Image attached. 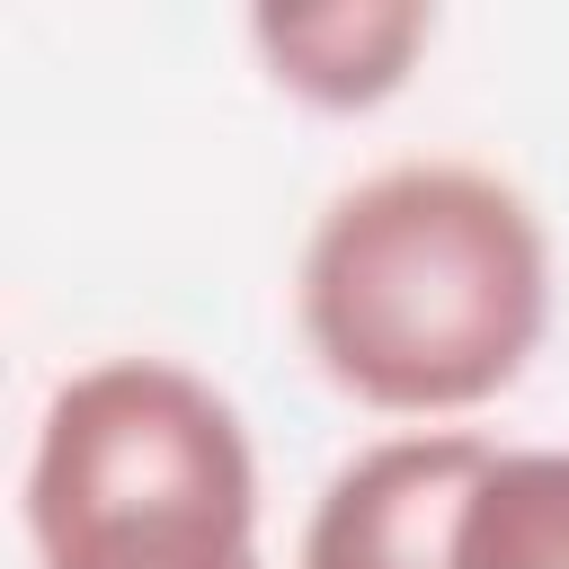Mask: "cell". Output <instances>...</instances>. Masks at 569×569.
Segmentation results:
<instances>
[{"label":"cell","instance_id":"cell-1","mask_svg":"<svg viewBox=\"0 0 569 569\" xmlns=\"http://www.w3.org/2000/svg\"><path fill=\"white\" fill-rule=\"evenodd\" d=\"M293 320L347 400L382 418H462L542 347V213L471 160L373 169L311 222Z\"/></svg>","mask_w":569,"mask_h":569},{"label":"cell","instance_id":"cell-3","mask_svg":"<svg viewBox=\"0 0 569 569\" xmlns=\"http://www.w3.org/2000/svg\"><path fill=\"white\" fill-rule=\"evenodd\" d=\"M480 462L489 436L471 427H418L347 453L311 498L293 569H453V533Z\"/></svg>","mask_w":569,"mask_h":569},{"label":"cell","instance_id":"cell-6","mask_svg":"<svg viewBox=\"0 0 569 569\" xmlns=\"http://www.w3.org/2000/svg\"><path fill=\"white\" fill-rule=\"evenodd\" d=\"M249 569H258V560H249Z\"/></svg>","mask_w":569,"mask_h":569},{"label":"cell","instance_id":"cell-2","mask_svg":"<svg viewBox=\"0 0 569 569\" xmlns=\"http://www.w3.org/2000/svg\"><path fill=\"white\" fill-rule=\"evenodd\" d=\"M27 533L44 569H249L258 453L240 409L169 356L71 373L27 453Z\"/></svg>","mask_w":569,"mask_h":569},{"label":"cell","instance_id":"cell-5","mask_svg":"<svg viewBox=\"0 0 569 569\" xmlns=\"http://www.w3.org/2000/svg\"><path fill=\"white\" fill-rule=\"evenodd\" d=\"M453 569H569V453L489 445V462L462 498Z\"/></svg>","mask_w":569,"mask_h":569},{"label":"cell","instance_id":"cell-4","mask_svg":"<svg viewBox=\"0 0 569 569\" xmlns=\"http://www.w3.org/2000/svg\"><path fill=\"white\" fill-rule=\"evenodd\" d=\"M427 36H436V9H418V0H320V9H258L249 18L267 80L293 89L302 107H329V116L382 107L409 80Z\"/></svg>","mask_w":569,"mask_h":569}]
</instances>
